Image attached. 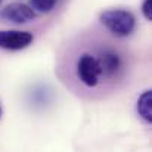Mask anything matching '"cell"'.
<instances>
[{
    "mask_svg": "<svg viewBox=\"0 0 152 152\" xmlns=\"http://www.w3.org/2000/svg\"><path fill=\"white\" fill-rule=\"evenodd\" d=\"M101 24L115 37H129L136 28V16L127 9H108L99 15Z\"/></svg>",
    "mask_w": 152,
    "mask_h": 152,
    "instance_id": "obj_1",
    "label": "cell"
},
{
    "mask_svg": "<svg viewBox=\"0 0 152 152\" xmlns=\"http://www.w3.org/2000/svg\"><path fill=\"white\" fill-rule=\"evenodd\" d=\"M103 75L99 59L92 53H83L77 61V77L87 87H96Z\"/></svg>",
    "mask_w": 152,
    "mask_h": 152,
    "instance_id": "obj_2",
    "label": "cell"
},
{
    "mask_svg": "<svg viewBox=\"0 0 152 152\" xmlns=\"http://www.w3.org/2000/svg\"><path fill=\"white\" fill-rule=\"evenodd\" d=\"M34 42V36L30 31L1 30L0 31V49L10 52L27 49Z\"/></svg>",
    "mask_w": 152,
    "mask_h": 152,
    "instance_id": "obj_3",
    "label": "cell"
},
{
    "mask_svg": "<svg viewBox=\"0 0 152 152\" xmlns=\"http://www.w3.org/2000/svg\"><path fill=\"white\" fill-rule=\"evenodd\" d=\"M37 12L25 3H10L0 10V18L13 24H27L36 19Z\"/></svg>",
    "mask_w": 152,
    "mask_h": 152,
    "instance_id": "obj_4",
    "label": "cell"
},
{
    "mask_svg": "<svg viewBox=\"0 0 152 152\" xmlns=\"http://www.w3.org/2000/svg\"><path fill=\"white\" fill-rule=\"evenodd\" d=\"M98 59L101 62L102 72L105 75H114L121 66V58L114 50H103L101 53V58Z\"/></svg>",
    "mask_w": 152,
    "mask_h": 152,
    "instance_id": "obj_5",
    "label": "cell"
},
{
    "mask_svg": "<svg viewBox=\"0 0 152 152\" xmlns=\"http://www.w3.org/2000/svg\"><path fill=\"white\" fill-rule=\"evenodd\" d=\"M136 111L143 121L152 124V90H145L139 96L136 102Z\"/></svg>",
    "mask_w": 152,
    "mask_h": 152,
    "instance_id": "obj_6",
    "label": "cell"
},
{
    "mask_svg": "<svg viewBox=\"0 0 152 152\" xmlns=\"http://www.w3.org/2000/svg\"><path fill=\"white\" fill-rule=\"evenodd\" d=\"M58 3L59 0H30V6L39 13H49Z\"/></svg>",
    "mask_w": 152,
    "mask_h": 152,
    "instance_id": "obj_7",
    "label": "cell"
},
{
    "mask_svg": "<svg viewBox=\"0 0 152 152\" xmlns=\"http://www.w3.org/2000/svg\"><path fill=\"white\" fill-rule=\"evenodd\" d=\"M142 13H143V16L148 21H152V0H143V3H142Z\"/></svg>",
    "mask_w": 152,
    "mask_h": 152,
    "instance_id": "obj_8",
    "label": "cell"
},
{
    "mask_svg": "<svg viewBox=\"0 0 152 152\" xmlns=\"http://www.w3.org/2000/svg\"><path fill=\"white\" fill-rule=\"evenodd\" d=\"M0 118H1V106H0Z\"/></svg>",
    "mask_w": 152,
    "mask_h": 152,
    "instance_id": "obj_9",
    "label": "cell"
},
{
    "mask_svg": "<svg viewBox=\"0 0 152 152\" xmlns=\"http://www.w3.org/2000/svg\"><path fill=\"white\" fill-rule=\"evenodd\" d=\"M0 3H1V0H0Z\"/></svg>",
    "mask_w": 152,
    "mask_h": 152,
    "instance_id": "obj_10",
    "label": "cell"
}]
</instances>
